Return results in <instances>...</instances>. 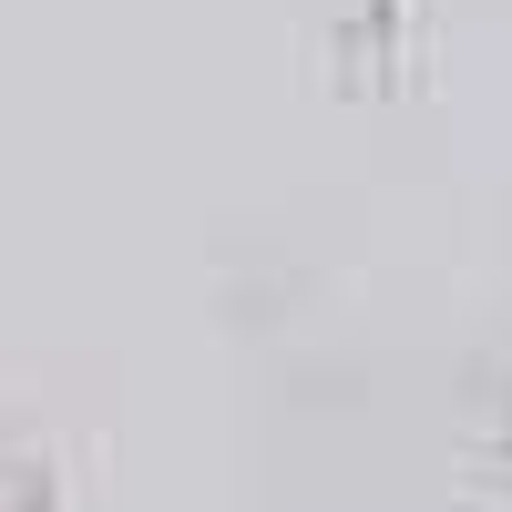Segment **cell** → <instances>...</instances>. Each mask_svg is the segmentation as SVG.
Listing matches in <instances>:
<instances>
[{
  "mask_svg": "<svg viewBox=\"0 0 512 512\" xmlns=\"http://www.w3.org/2000/svg\"><path fill=\"white\" fill-rule=\"evenodd\" d=\"M502 472H512V420H502Z\"/></svg>",
  "mask_w": 512,
  "mask_h": 512,
  "instance_id": "obj_1",
  "label": "cell"
}]
</instances>
